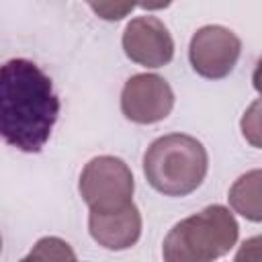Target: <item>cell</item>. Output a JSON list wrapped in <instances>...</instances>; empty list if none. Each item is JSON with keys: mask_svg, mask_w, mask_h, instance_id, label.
Instances as JSON below:
<instances>
[{"mask_svg": "<svg viewBox=\"0 0 262 262\" xmlns=\"http://www.w3.org/2000/svg\"><path fill=\"white\" fill-rule=\"evenodd\" d=\"M59 117L51 78L31 59L0 66V139L20 151L37 154Z\"/></svg>", "mask_w": 262, "mask_h": 262, "instance_id": "6da1fadb", "label": "cell"}, {"mask_svg": "<svg viewBox=\"0 0 262 262\" xmlns=\"http://www.w3.org/2000/svg\"><path fill=\"white\" fill-rule=\"evenodd\" d=\"M209 170L205 145L186 133H168L149 143L143 154V174L151 188L166 196L194 192Z\"/></svg>", "mask_w": 262, "mask_h": 262, "instance_id": "7a4b0ae2", "label": "cell"}, {"mask_svg": "<svg viewBox=\"0 0 262 262\" xmlns=\"http://www.w3.org/2000/svg\"><path fill=\"white\" fill-rule=\"evenodd\" d=\"M239 227L223 205H209L203 211L178 221L164 237V262H215L237 242Z\"/></svg>", "mask_w": 262, "mask_h": 262, "instance_id": "3957f363", "label": "cell"}, {"mask_svg": "<svg viewBox=\"0 0 262 262\" xmlns=\"http://www.w3.org/2000/svg\"><path fill=\"white\" fill-rule=\"evenodd\" d=\"M78 190L90 211L113 213L133 203L135 180L121 158L96 156L84 166Z\"/></svg>", "mask_w": 262, "mask_h": 262, "instance_id": "277c9868", "label": "cell"}, {"mask_svg": "<svg viewBox=\"0 0 262 262\" xmlns=\"http://www.w3.org/2000/svg\"><path fill=\"white\" fill-rule=\"evenodd\" d=\"M242 53L239 37L221 25L201 27L188 45V59L192 70L209 80H219L231 74Z\"/></svg>", "mask_w": 262, "mask_h": 262, "instance_id": "5b68a950", "label": "cell"}, {"mask_svg": "<svg viewBox=\"0 0 262 262\" xmlns=\"http://www.w3.org/2000/svg\"><path fill=\"white\" fill-rule=\"evenodd\" d=\"M174 108V92L158 74H135L121 90V111L137 125L164 121Z\"/></svg>", "mask_w": 262, "mask_h": 262, "instance_id": "8992f818", "label": "cell"}, {"mask_svg": "<svg viewBox=\"0 0 262 262\" xmlns=\"http://www.w3.org/2000/svg\"><path fill=\"white\" fill-rule=\"evenodd\" d=\"M121 43L125 55L145 68H162L174 57V39L168 27L151 14L131 18L123 31Z\"/></svg>", "mask_w": 262, "mask_h": 262, "instance_id": "52a82bcc", "label": "cell"}, {"mask_svg": "<svg viewBox=\"0 0 262 262\" xmlns=\"http://www.w3.org/2000/svg\"><path fill=\"white\" fill-rule=\"evenodd\" d=\"M88 231L92 239L106 250H115V252L129 250L131 246L137 244L141 235V213L135 203L113 213L90 211Z\"/></svg>", "mask_w": 262, "mask_h": 262, "instance_id": "ba28073f", "label": "cell"}, {"mask_svg": "<svg viewBox=\"0 0 262 262\" xmlns=\"http://www.w3.org/2000/svg\"><path fill=\"white\" fill-rule=\"evenodd\" d=\"M260 170H250L242 174L229 188V205L235 213L246 217L248 221L258 223L262 219V205H260Z\"/></svg>", "mask_w": 262, "mask_h": 262, "instance_id": "9c48e42d", "label": "cell"}, {"mask_svg": "<svg viewBox=\"0 0 262 262\" xmlns=\"http://www.w3.org/2000/svg\"><path fill=\"white\" fill-rule=\"evenodd\" d=\"M18 262H78L72 246L55 235H45L35 242L31 252Z\"/></svg>", "mask_w": 262, "mask_h": 262, "instance_id": "30bf717a", "label": "cell"}, {"mask_svg": "<svg viewBox=\"0 0 262 262\" xmlns=\"http://www.w3.org/2000/svg\"><path fill=\"white\" fill-rule=\"evenodd\" d=\"M90 8L100 18H104V20H119L127 12L133 10V4H113V2H106V4H90Z\"/></svg>", "mask_w": 262, "mask_h": 262, "instance_id": "8fae6325", "label": "cell"}, {"mask_svg": "<svg viewBox=\"0 0 262 262\" xmlns=\"http://www.w3.org/2000/svg\"><path fill=\"white\" fill-rule=\"evenodd\" d=\"M233 262H260V237L254 235V237L246 239L239 246Z\"/></svg>", "mask_w": 262, "mask_h": 262, "instance_id": "7c38bea8", "label": "cell"}, {"mask_svg": "<svg viewBox=\"0 0 262 262\" xmlns=\"http://www.w3.org/2000/svg\"><path fill=\"white\" fill-rule=\"evenodd\" d=\"M0 250H2V237H0Z\"/></svg>", "mask_w": 262, "mask_h": 262, "instance_id": "4fadbf2b", "label": "cell"}]
</instances>
